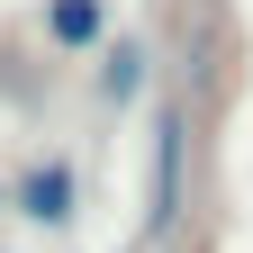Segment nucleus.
Here are the masks:
<instances>
[{
    "mask_svg": "<svg viewBox=\"0 0 253 253\" xmlns=\"http://www.w3.org/2000/svg\"><path fill=\"white\" fill-rule=\"evenodd\" d=\"M181 136H190V126H181V109H163V118H154V235L181 217Z\"/></svg>",
    "mask_w": 253,
    "mask_h": 253,
    "instance_id": "nucleus-1",
    "label": "nucleus"
},
{
    "mask_svg": "<svg viewBox=\"0 0 253 253\" xmlns=\"http://www.w3.org/2000/svg\"><path fill=\"white\" fill-rule=\"evenodd\" d=\"M18 208L37 217V226H63V217H73V172H63V163H37V172L18 181Z\"/></svg>",
    "mask_w": 253,
    "mask_h": 253,
    "instance_id": "nucleus-2",
    "label": "nucleus"
},
{
    "mask_svg": "<svg viewBox=\"0 0 253 253\" xmlns=\"http://www.w3.org/2000/svg\"><path fill=\"white\" fill-rule=\"evenodd\" d=\"M45 27H54V45H100V0H54V9H45Z\"/></svg>",
    "mask_w": 253,
    "mask_h": 253,
    "instance_id": "nucleus-3",
    "label": "nucleus"
},
{
    "mask_svg": "<svg viewBox=\"0 0 253 253\" xmlns=\"http://www.w3.org/2000/svg\"><path fill=\"white\" fill-rule=\"evenodd\" d=\"M136 82H145V45H118L109 54V100H136Z\"/></svg>",
    "mask_w": 253,
    "mask_h": 253,
    "instance_id": "nucleus-4",
    "label": "nucleus"
},
{
    "mask_svg": "<svg viewBox=\"0 0 253 253\" xmlns=\"http://www.w3.org/2000/svg\"><path fill=\"white\" fill-rule=\"evenodd\" d=\"M0 199H9V190H0Z\"/></svg>",
    "mask_w": 253,
    "mask_h": 253,
    "instance_id": "nucleus-5",
    "label": "nucleus"
}]
</instances>
